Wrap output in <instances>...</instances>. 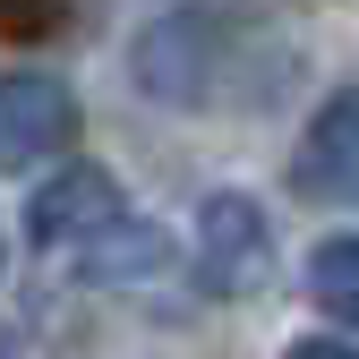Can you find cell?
<instances>
[{
    "label": "cell",
    "instance_id": "4",
    "mask_svg": "<svg viewBox=\"0 0 359 359\" xmlns=\"http://www.w3.org/2000/svg\"><path fill=\"white\" fill-rule=\"evenodd\" d=\"M111 222H128V197H120V180L103 163H60L26 197V240L34 248H95Z\"/></svg>",
    "mask_w": 359,
    "mask_h": 359
},
{
    "label": "cell",
    "instance_id": "3",
    "mask_svg": "<svg viewBox=\"0 0 359 359\" xmlns=\"http://www.w3.org/2000/svg\"><path fill=\"white\" fill-rule=\"evenodd\" d=\"M77 86L60 69H9L0 77V171H34V163H52L77 146Z\"/></svg>",
    "mask_w": 359,
    "mask_h": 359
},
{
    "label": "cell",
    "instance_id": "5",
    "mask_svg": "<svg viewBox=\"0 0 359 359\" xmlns=\"http://www.w3.org/2000/svg\"><path fill=\"white\" fill-rule=\"evenodd\" d=\"M291 189L308 205H351L359 197V86L325 95L299 128V154H291Z\"/></svg>",
    "mask_w": 359,
    "mask_h": 359
},
{
    "label": "cell",
    "instance_id": "7",
    "mask_svg": "<svg viewBox=\"0 0 359 359\" xmlns=\"http://www.w3.org/2000/svg\"><path fill=\"white\" fill-rule=\"evenodd\" d=\"M154 265H163V231H154V222H137V214L111 222V231L86 248V274H95V283H111V274L128 283V274H154Z\"/></svg>",
    "mask_w": 359,
    "mask_h": 359
},
{
    "label": "cell",
    "instance_id": "9",
    "mask_svg": "<svg viewBox=\"0 0 359 359\" xmlns=\"http://www.w3.org/2000/svg\"><path fill=\"white\" fill-rule=\"evenodd\" d=\"M0 265H9V240H0Z\"/></svg>",
    "mask_w": 359,
    "mask_h": 359
},
{
    "label": "cell",
    "instance_id": "6",
    "mask_svg": "<svg viewBox=\"0 0 359 359\" xmlns=\"http://www.w3.org/2000/svg\"><path fill=\"white\" fill-rule=\"evenodd\" d=\"M308 291H317L325 317H342V325L359 334V231L317 240V257H308Z\"/></svg>",
    "mask_w": 359,
    "mask_h": 359
},
{
    "label": "cell",
    "instance_id": "8",
    "mask_svg": "<svg viewBox=\"0 0 359 359\" xmlns=\"http://www.w3.org/2000/svg\"><path fill=\"white\" fill-rule=\"evenodd\" d=\"M283 359H359V342H351V334H299Z\"/></svg>",
    "mask_w": 359,
    "mask_h": 359
},
{
    "label": "cell",
    "instance_id": "2",
    "mask_svg": "<svg viewBox=\"0 0 359 359\" xmlns=\"http://www.w3.org/2000/svg\"><path fill=\"white\" fill-rule=\"evenodd\" d=\"M197 274H205V291H222V299H257L265 283H274V222H265L257 197L214 189V197L197 205Z\"/></svg>",
    "mask_w": 359,
    "mask_h": 359
},
{
    "label": "cell",
    "instance_id": "1",
    "mask_svg": "<svg viewBox=\"0 0 359 359\" xmlns=\"http://www.w3.org/2000/svg\"><path fill=\"white\" fill-rule=\"evenodd\" d=\"M128 77L163 111H274L299 77V43L274 18H240L214 0H171L163 18L137 26Z\"/></svg>",
    "mask_w": 359,
    "mask_h": 359
}]
</instances>
